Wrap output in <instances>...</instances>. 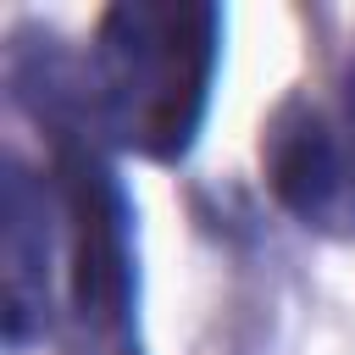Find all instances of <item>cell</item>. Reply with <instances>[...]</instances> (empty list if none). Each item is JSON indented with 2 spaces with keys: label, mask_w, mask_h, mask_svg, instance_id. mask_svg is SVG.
<instances>
[{
  "label": "cell",
  "mask_w": 355,
  "mask_h": 355,
  "mask_svg": "<svg viewBox=\"0 0 355 355\" xmlns=\"http://www.w3.org/2000/svg\"><path fill=\"white\" fill-rule=\"evenodd\" d=\"M17 105L50 139V161H44L50 211H55L50 349L55 355H144L133 200L111 166V150L89 133L72 89H39V94H22Z\"/></svg>",
  "instance_id": "obj_1"
},
{
  "label": "cell",
  "mask_w": 355,
  "mask_h": 355,
  "mask_svg": "<svg viewBox=\"0 0 355 355\" xmlns=\"http://www.w3.org/2000/svg\"><path fill=\"white\" fill-rule=\"evenodd\" d=\"M83 67V122L105 150L183 161L205 128L222 11L205 0H122L100 11Z\"/></svg>",
  "instance_id": "obj_2"
},
{
  "label": "cell",
  "mask_w": 355,
  "mask_h": 355,
  "mask_svg": "<svg viewBox=\"0 0 355 355\" xmlns=\"http://www.w3.org/2000/svg\"><path fill=\"white\" fill-rule=\"evenodd\" d=\"M261 166L272 200L300 227L355 239V55L266 122Z\"/></svg>",
  "instance_id": "obj_3"
},
{
  "label": "cell",
  "mask_w": 355,
  "mask_h": 355,
  "mask_svg": "<svg viewBox=\"0 0 355 355\" xmlns=\"http://www.w3.org/2000/svg\"><path fill=\"white\" fill-rule=\"evenodd\" d=\"M0 250H6V349L28 355L50 344V277H55V211L50 183L22 155H6L0 178Z\"/></svg>",
  "instance_id": "obj_4"
}]
</instances>
